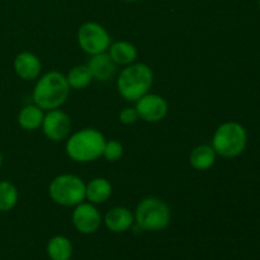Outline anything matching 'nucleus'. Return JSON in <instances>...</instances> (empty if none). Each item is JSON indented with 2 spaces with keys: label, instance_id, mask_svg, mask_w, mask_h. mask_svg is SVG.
I'll list each match as a JSON object with an SVG mask.
<instances>
[{
  "label": "nucleus",
  "instance_id": "nucleus-4",
  "mask_svg": "<svg viewBox=\"0 0 260 260\" xmlns=\"http://www.w3.org/2000/svg\"><path fill=\"white\" fill-rule=\"evenodd\" d=\"M248 145V134L243 124L225 122L217 127L212 137V147L216 154L225 159H234L244 152Z\"/></svg>",
  "mask_w": 260,
  "mask_h": 260
},
{
  "label": "nucleus",
  "instance_id": "nucleus-20",
  "mask_svg": "<svg viewBox=\"0 0 260 260\" xmlns=\"http://www.w3.org/2000/svg\"><path fill=\"white\" fill-rule=\"evenodd\" d=\"M18 189L12 182L2 180L0 182V212H9L17 206Z\"/></svg>",
  "mask_w": 260,
  "mask_h": 260
},
{
  "label": "nucleus",
  "instance_id": "nucleus-11",
  "mask_svg": "<svg viewBox=\"0 0 260 260\" xmlns=\"http://www.w3.org/2000/svg\"><path fill=\"white\" fill-rule=\"evenodd\" d=\"M103 223L109 231L116 234L126 233L135 223V216L128 208L113 207L104 215Z\"/></svg>",
  "mask_w": 260,
  "mask_h": 260
},
{
  "label": "nucleus",
  "instance_id": "nucleus-13",
  "mask_svg": "<svg viewBox=\"0 0 260 260\" xmlns=\"http://www.w3.org/2000/svg\"><path fill=\"white\" fill-rule=\"evenodd\" d=\"M88 68L93 75V79L98 81L111 80L117 71V65L107 52L91 56L88 62Z\"/></svg>",
  "mask_w": 260,
  "mask_h": 260
},
{
  "label": "nucleus",
  "instance_id": "nucleus-18",
  "mask_svg": "<svg viewBox=\"0 0 260 260\" xmlns=\"http://www.w3.org/2000/svg\"><path fill=\"white\" fill-rule=\"evenodd\" d=\"M216 156H217V154H216L212 146H210V145H200V146L194 147L190 152L189 162L196 170L205 172V170H208L210 168L213 167L216 161Z\"/></svg>",
  "mask_w": 260,
  "mask_h": 260
},
{
  "label": "nucleus",
  "instance_id": "nucleus-24",
  "mask_svg": "<svg viewBox=\"0 0 260 260\" xmlns=\"http://www.w3.org/2000/svg\"><path fill=\"white\" fill-rule=\"evenodd\" d=\"M126 2H128V3H135V2H139V0H126Z\"/></svg>",
  "mask_w": 260,
  "mask_h": 260
},
{
  "label": "nucleus",
  "instance_id": "nucleus-16",
  "mask_svg": "<svg viewBox=\"0 0 260 260\" xmlns=\"http://www.w3.org/2000/svg\"><path fill=\"white\" fill-rule=\"evenodd\" d=\"M43 117L45 114H43L42 108L36 106L35 103L28 104L20 109L18 114V123L25 131H36L42 126Z\"/></svg>",
  "mask_w": 260,
  "mask_h": 260
},
{
  "label": "nucleus",
  "instance_id": "nucleus-25",
  "mask_svg": "<svg viewBox=\"0 0 260 260\" xmlns=\"http://www.w3.org/2000/svg\"><path fill=\"white\" fill-rule=\"evenodd\" d=\"M259 8H260V0H259Z\"/></svg>",
  "mask_w": 260,
  "mask_h": 260
},
{
  "label": "nucleus",
  "instance_id": "nucleus-7",
  "mask_svg": "<svg viewBox=\"0 0 260 260\" xmlns=\"http://www.w3.org/2000/svg\"><path fill=\"white\" fill-rule=\"evenodd\" d=\"M78 43L84 52L94 56L107 52L111 46V36L99 23L86 22L79 28Z\"/></svg>",
  "mask_w": 260,
  "mask_h": 260
},
{
  "label": "nucleus",
  "instance_id": "nucleus-15",
  "mask_svg": "<svg viewBox=\"0 0 260 260\" xmlns=\"http://www.w3.org/2000/svg\"><path fill=\"white\" fill-rule=\"evenodd\" d=\"M112 196V184L106 178H94L86 184L85 198L93 205L104 203Z\"/></svg>",
  "mask_w": 260,
  "mask_h": 260
},
{
  "label": "nucleus",
  "instance_id": "nucleus-23",
  "mask_svg": "<svg viewBox=\"0 0 260 260\" xmlns=\"http://www.w3.org/2000/svg\"><path fill=\"white\" fill-rule=\"evenodd\" d=\"M2 164H3V155L2 152H0V167H2Z\"/></svg>",
  "mask_w": 260,
  "mask_h": 260
},
{
  "label": "nucleus",
  "instance_id": "nucleus-1",
  "mask_svg": "<svg viewBox=\"0 0 260 260\" xmlns=\"http://www.w3.org/2000/svg\"><path fill=\"white\" fill-rule=\"evenodd\" d=\"M70 86L66 76L60 71H48L41 76L33 88V103L40 108L51 111L62 106L69 98Z\"/></svg>",
  "mask_w": 260,
  "mask_h": 260
},
{
  "label": "nucleus",
  "instance_id": "nucleus-9",
  "mask_svg": "<svg viewBox=\"0 0 260 260\" xmlns=\"http://www.w3.org/2000/svg\"><path fill=\"white\" fill-rule=\"evenodd\" d=\"M168 102L159 94L147 93L136 101V107L139 118L147 123H156L162 121L168 114Z\"/></svg>",
  "mask_w": 260,
  "mask_h": 260
},
{
  "label": "nucleus",
  "instance_id": "nucleus-21",
  "mask_svg": "<svg viewBox=\"0 0 260 260\" xmlns=\"http://www.w3.org/2000/svg\"><path fill=\"white\" fill-rule=\"evenodd\" d=\"M102 156L109 162L118 161V160L123 156V146H122L121 142L117 141V140H109V141H106Z\"/></svg>",
  "mask_w": 260,
  "mask_h": 260
},
{
  "label": "nucleus",
  "instance_id": "nucleus-6",
  "mask_svg": "<svg viewBox=\"0 0 260 260\" xmlns=\"http://www.w3.org/2000/svg\"><path fill=\"white\" fill-rule=\"evenodd\" d=\"M86 184L75 174H60L51 180L48 194L51 200L63 207H75L85 200Z\"/></svg>",
  "mask_w": 260,
  "mask_h": 260
},
{
  "label": "nucleus",
  "instance_id": "nucleus-10",
  "mask_svg": "<svg viewBox=\"0 0 260 260\" xmlns=\"http://www.w3.org/2000/svg\"><path fill=\"white\" fill-rule=\"evenodd\" d=\"M42 131L51 141H62L69 136L71 129L70 117L61 109H51L45 114L42 121Z\"/></svg>",
  "mask_w": 260,
  "mask_h": 260
},
{
  "label": "nucleus",
  "instance_id": "nucleus-8",
  "mask_svg": "<svg viewBox=\"0 0 260 260\" xmlns=\"http://www.w3.org/2000/svg\"><path fill=\"white\" fill-rule=\"evenodd\" d=\"M71 221H73L74 228L84 235L96 233L103 222L101 212L90 202H81L75 206L71 215Z\"/></svg>",
  "mask_w": 260,
  "mask_h": 260
},
{
  "label": "nucleus",
  "instance_id": "nucleus-17",
  "mask_svg": "<svg viewBox=\"0 0 260 260\" xmlns=\"http://www.w3.org/2000/svg\"><path fill=\"white\" fill-rule=\"evenodd\" d=\"M46 251L51 260H70L73 256V244L66 236L55 235L48 240Z\"/></svg>",
  "mask_w": 260,
  "mask_h": 260
},
{
  "label": "nucleus",
  "instance_id": "nucleus-19",
  "mask_svg": "<svg viewBox=\"0 0 260 260\" xmlns=\"http://www.w3.org/2000/svg\"><path fill=\"white\" fill-rule=\"evenodd\" d=\"M65 76L70 89H75V90L85 89L94 80L88 65L73 66Z\"/></svg>",
  "mask_w": 260,
  "mask_h": 260
},
{
  "label": "nucleus",
  "instance_id": "nucleus-14",
  "mask_svg": "<svg viewBox=\"0 0 260 260\" xmlns=\"http://www.w3.org/2000/svg\"><path fill=\"white\" fill-rule=\"evenodd\" d=\"M108 50L109 56L116 65H131L139 56L136 46L132 45L128 41H117V42L111 43Z\"/></svg>",
  "mask_w": 260,
  "mask_h": 260
},
{
  "label": "nucleus",
  "instance_id": "nucleus-3",
  "mask_svg": "<svg viewBox=\"0 0 260 260\" xmlns=\"http://www.w3.org/2000/svg\"><path fill=\"white\" fill-rule=\"evenodd\" d=\"M154 83L152 69L146 63L134 62L127 65L117 79L118 93L126 101L136 102L149 93Z\"/></svg>",
  "mask_w": 260,
  "mask_h": 260
},
{
  "label": "nucleus",
  "instance_id": "nucleus-5",
  "mask_svg": "<svg viewBox=\"0 0 260 260\" xmlns=\"http://www.w3.org/2000/svg\"><path fill=\"white\" fill-rule=\"evenodd\" d=\"M134 216L136 225L145 231L164 230L172 220L168 203L157 197H146L140 201Z\"/></svg>",
  "mask_w": 260,
  "mask_h": 260
},
{
  "label": "nucleus",
  "instance_id": "nucleus-22",
  "mask_svg": "<svg viewBox=\"0 0 260 260\" xmlns=\"http://www.w3.org/2000/svg\"><path fill=\"white\" fill-rule=\"evenodd\" d=\"M137 119H139V114H137V111L135 108L127 107V108H123L119 112V121H121V123L134 124L136 123Z\"/></svg>",
  "mask_w": 260,
  "mask_h": 260
},
{
  "label": "nucleus",
  "instance_id": "nucleus-12",
  "mask_svg": "<svg viewBox=\"0 0 260 260\" xmlns=\"http://www.w3.org/2000/svg\"><path fill=\"white\" fill-rule=\"evenodd\" d=\"M13 68L15 74L23 80H35L41 73V61L35 53L24 51L14 58Z\"/></svg>",
  "mask_w": 260,
  "mask_h": 260
},
{
  "label": "nucleus",
  "instance_id": "nucleus-2",
  "mask_svg": "<svg viewBox=\"0 0 260 260\" xmlns=\"http://www.w3.org/2000/svg\"><path fill=\"white\" fill-rule=\"evenodd\" d=\"M106 139L95 128H83L68 139L65 150L73 161L86 164L98 160L103 154Z\"/></svg>",
  "mask_w": 260,
  "mask_h": 260
}]
</instances>
